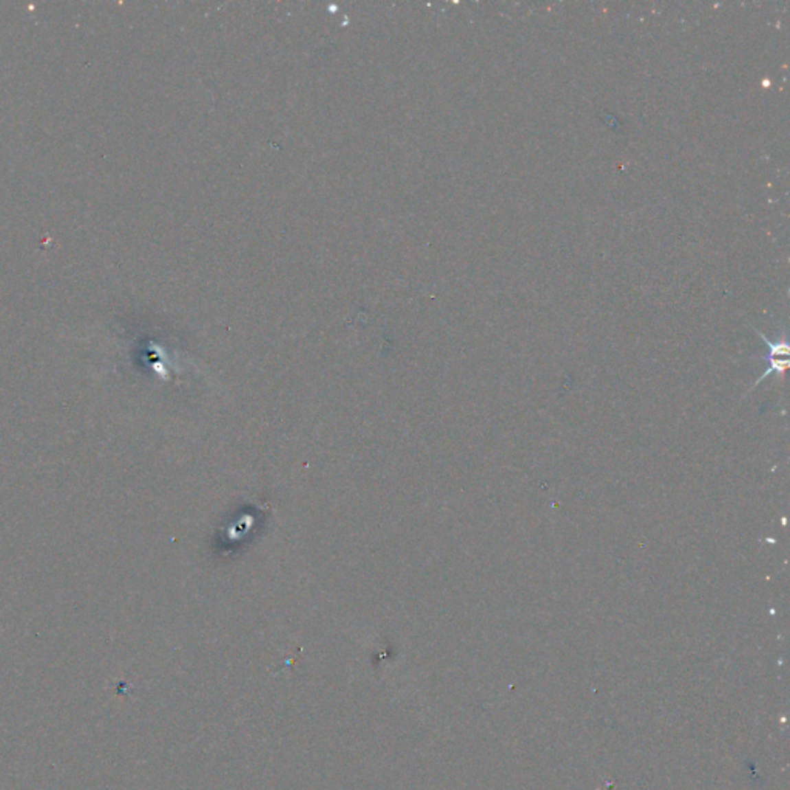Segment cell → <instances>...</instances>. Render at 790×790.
I'll return each mask as SVG.
<instances>
[{
  "instance_id": "1",
  "label": "cell",
  "mask_w": 790,
  "mask_h": 790,
  "mask_svg": "<svg viewBox=\"0 0 790 790\" xmlns=\"http://www.w3.org/2000/svg\"><path fill=\"white\" fill-rule=\"evenodd\" d=\"M758 334H760V337L763 338V341L766 343L767 348H769L767 360H769V363H770V366H769L767 371L763 374V377L756 381L755 386H756L758 383H761V381H763L764 379H767L769 375L772 374V372H776V374L782 375V374L786 372V369L789 368V360L786 359V357L789 355V343H787L786 338L782 337L781 340L770 341L769 338H766V337H764V335L761 334V332H758Z\"/></svg>"
}]
</instances>
